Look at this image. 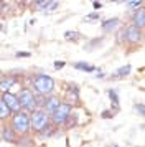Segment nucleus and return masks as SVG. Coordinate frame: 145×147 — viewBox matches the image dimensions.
Returning <instances> with one entry per match:
<instances>
[{
    "label": "nucleus",
    "instance_id": "31",
    "mask_svg": "<svg viewBox=\"0 0 145 147\" xmlns=\"http://www.w3.org/2000/svg\"><path fill=\"white\" fill-rule=\"evenodd\" d=\"M92 7H94V12H99V10L102 8V2H101V0H99V2H94Z\"/></svg>",
    "mask_w": 145,
    "mask_h": 147
},
{
    "label": "nucleus",
    "instance_id": "36",
    "mask_svg": "<svg viewBox=\"0 0 145 147\" xmlns=\"http://www.w3.org/2000/svg\"><path fill=\"white\" fill-rule=\"evenodd\" d=\"M91 2H92V3H94V2H99V0H91Z\"/></svg>",
    "mask_w": 145,
    "mask_h": 147
},
{
    "label": "nucleus",
    "instance_id": "2",
    "mask_svg": "<svg viewBox=\"0 0 145 147\" xmlns=\"http://www.w3.org/2000/svg\"><path fill=\"white\" fill-rule=\"evenodd\" d=\"M10 127H12L18 136H25V134H30V113L26 111H18V113H13L10 116Z\"/></svg>",
    "mask_w": 145,
    "mask_h": 147
},
{
    "label": "nucleus",
    "instance_id": "20",
    "mask_svg": "<svg viewBox=\"0 0 145 147\" xmlns=\"http://www.w3.org/2000/svg\"><path fill=\"white\" fill-rule=\"evenodd\" d=\"M10 116H12V111L8 109V106L5 104V101L2 99V96H0V122L8 121L10 119Z\"/></svg>",
    "mask_w": 145,
    "mask_h": 147
},
{
    "label": "nucleus",
    "instance_id": "12",
    "mask_svg": "<svg viewBox=\"0 0 145 147\" xmlns=\"http://www.w3.org/2000/svg\"><path fill=\"white\" fill-rule=\"evenodd\" d=\"M0 139L8 142V144H17V140H18V134L13 131L10 124H3L2 129H0Z\"/></svg>",
    "mask_w": 145,
    "mask_h": 147
},
{
    "label": "nucleus",
    "instance_id": "27",
    "mask_svg": "<svg viewBox=\"0 0 145 147\" xmlns=\"http://www.w3.org/2000/svg\"><path fill=\"white\" fill-rule=\"evenodd\" d=\"M15 56H17V58H30L32 53H30V51H17Z\"/></svg>",
    "mask_w": 145,
    "mask_h": 147
},
{
    "label": "nucleus",
    "instance_id": "19",
    "mask_svg": "<svg viewBox=\"0 0 145 147\" xmlns=\"http://www.w3.org/2000/svg\"><path fill=\"white\" fill-rule=\"evenodd\" d=\"M17 147H35V140L30 134H25V136H18V140H17Z\"/></svg>",
    "mask_w": 145,
    "mask_h": 147
},
{
    "label": "nucleus",
    "instance_id": "24",
    "mask_svg": "<svg viewBox=\"0 0 145 147\" xmlns=\"http://www.w3.org/2000/svg\"><path fill=\"white\" fill-rule=\"evenodd\" d=\"M102 40H104V36H101V38H94V40H91L87 45H84V50H87V51H92V50L97 47V45H101V43H102Z\"/></svg>",
    "mask_w": 145,
    "mask_h": 147
},
{
    "label": "nucleus",
    "instance_id": "16",
    "mask_svg": "<svg viewBox=\"0 0 145 147\" xmlns=\"http://www.w3.org/2000/svg\"><path fill=\"white\" fill-rule=\"evenodd\" d=\"M56 134V127L53 126L51 122H48L45 127H41L38 132H36V136H38L40 139H48V137H53Z\"/></svg>",
    "mask_w": 145,
    "mask_h": 147
},
{
    "label": "nucleus",
    "instance_id": "15",
    "mask_svg": "<svg viewBox=\"0 0 145 147\" xmlns=\"http://www.w3.org/2000/svg\"><path fill=\"white\" fill-rule=\"evenodd\" d=\"M132 73V65H124V66H120V68H117L114 73L109 76V80L111 81H115V80H124V78H127L129 74Z\"/></svg>",
    "mask_w": 145,
    "mask_h": 147
},
{
    "label": "nucleus",
    "instance_id": "4",
    "mask_svg": "<svg viewBox=\"0 0 145 147\" xmlns=\"http://www.w3.org/2000/svg\"><path fill=\"white\" fill-rule=\"evenodd\" d=\"M72 111V106L71 104H68V102H61L51 114H50V122H51L53 126L59 129V127L64 124V121L68 119V116L71 114Z\"/></svg>",
    "mask_w": 145,
    "mask_h": 147
},
{
    "label": "nucleus",
    "instance_id": "3",
    "mask_svg": "<svg viewBox=\"0 0 145 147\" xmlns=\"http://www.w3.org/2000/svg\"><path fill=\"white\" fill-rule=\"evenodd\" d=\"M142 40H144V30L134 27V25H127V27L120 28V32L117 35V41L122 45H125V43L138 45V43H142Z\"/></svg>",
    "mask_w": 145,
    "mask_h": 147
},
{
    "label": "nucleus",
    "instance_id": "11",
    "mask_svg": "<svg viewBox=\"0 0 145 147\" xmlns=\"http://www.w3.org/2000/svg\"><path fill=\"white\" fill-rule=\"evenodd\" d=\"M63 102V99L56 96V94H50V96H45V102H43V111L46 114H51L56 107Z\"/></svg>",
    "mask_w": 145,
    "mask_h": 147
},
{
    "label": "nucleus",
    "instance_id": "8",
    "mask_svg": "<svg viewBox=\"0 0 145 147\" xmlns=\"http://www.w3.org/2000/svg\"><path fill=\"white\" fill-rule=\"evenodd\" d=\"M0 96H2V99L5 101V104L8 106V109L12 111V114L21 111V106H20V101H18V98H17V93L7 91V93H2Z\"/></svg>",
    "mask_w": 145,
    "mask_h": 147
},
{
    "label": "nucleus",
    "instance_id": "28",
    "mask_svg": "<svg viewBox=\"0 0 145 147\" xmlns=\"http://www.w3.org/2000/svg\"><path fill=\"white\" fill-rule=\"evenodd\" d=\"M58 5H59V3L56 2V0H54V2H51V3H50V7L45 10V13H46V12H54V10L58 8Z\"/></svg>",
    "mask_w": 145,
    "mask_h": 147
},
{
    "label": "nucleus",
    "instance_id": "29",
    "mask_svg": "<svg viewBox=\"0 0 145 147\" xmlns=\"http://www.w3.org/2000/svg\"><path fill=\"white\" fill-rule=\"evenodd\" d=\"M54 69H63V68L66 66V61H54Z\"/></svg>",
    "mask_w": 145,
    "mask_h": 147
},
{
    "label": "nucleus",
    "instance_id": "7",
    "mask_svg": "<svg viewBox=\"0 0 145 147\" xmlns=\"http://www.w3.org/2000/svg\"><path fill=\"white\" fill-rule=\"evenodd\" d=\"M63 102H68V104H81V94H79V88L76 84H69L64 91V98H63Z\"/></svg>",
    "mask_w": 145,
    "mask_h": 147
},
{
    "label": "nucleus",
    "instance_id": "1",
    "mask_svg": "<svg viewBox=\"0 0 145 147\" xmlns=\"http://www.w3.org/2000/svg\"><path fill=\"white\" fill-rule=\"evenodd\" d=\"M33 88V93L40 94V96H50V94L54 93V88H56V83L53 80L50 74L45 73H40L35 74L32 78V86Z\"/></svg>",
    "mask_w": 145,
    "mask_h": 147
},
{
    "label": "nucleus",
    "instance_id": "9",
    "mask_svg": "<svg viewBox=\"0 0 145 147\" xmlns=\"http://www.w3.org/2000/svg\"><path fill=\"white\" fill-rule=\"evenodd\" d=\"M130 22L134 27L140 28V30H144L145 27V10H144V5L142 7H137L130 10Z\"/></svg>",
    "mask_w": 145,
    "mask_h": 147
},
{
    "label": "nucleus",
    "instance_id": "25",
    "mask_svg": "<svg viewBox=\"0 0 145 147\" xmlns=\"http://www.w3.org/2000/svg\"><path fill=\"white\" fill-rule=\"evenodd\" d=\"M134 109H135V113H137L140 117L145 116V104L144 102H135V104H134Z\"/></svg>",
    "mask_w": 145,
    "mask_h": 147
},
{
    "label": "nucleus",
    "instance_id": "30",
    "mask_svg": "<svg viewBox=\"0 0 145 147\" xmlns=\"http://www.w3.org/2000/svg\"><path fill=\"white\" fill-rule=\"evenodd\" d=\"M94 78H97V80H104L105 78V73L102 69H96V74H94Z\"/></svg>",
    "mask_w": 145,
    "mask_h": 147
},
{
    "label": "nucleus",
    "instance_id": "33",
    "mask_svg": "<svg viewBox=\"0 0 145 147\" xmlns=\"http://www.w3.org/2000/svg\"><path fill=\"white\" fill-rule=\"evenodd\" d=\"M2 30H3V25H2V23H0V32H2Z\"/></svg>",
    "mask_w": 145,
    "mask_h": 147
},
{
    "label": "nucleus",
    "instance_id": "17",
    "mask_svg": "<svg viewBox=\"0 0 145 147\" xmlns=\"http://www.w3.org/2000/svg\"><path fill=\"white\" fill-rule=\"evenodd\" d=\"M78 122H79V114L78 113H74V111H71V114L68 116V119L64 121V124H63V129L64 131H69V129H74V127L78 126Z\"/></svg>",
    "mask_w": 145,
    "mask_h": 147
},
{
    "label": "nucleus",
    "instance_id": "26",
    "mask_svg": "<svg viewBox=\"0 0 145 147\" xmlns=\"http://www.w3.org/2000/svg\"><path fill=\"white\" fill-rule=\"evenodd\" d=\"M114 116H115V113H112L111 109H104V111L101 113V117H102V119H114Z\"/></svg>",
    "mask_w": 145,
    "mask_h": 147
},
{
    "label": "nucleus",
    "instance_id": "21",
    "mask_svg": "<svg viewBox=\"0 0 145 147\" xmlns=\"http://www.w3.org/2000/svg\"><path fill=\"white\" fill-rule=\"evenodd\" d=\"M51 2H54V0H33V7H35V10H40V12H45L46 8L50 7V3Z\"/></svg>",
    "mask_w": 145,
    "mask_h": 147
},
{
    "label": "nucleus",
    "instance_id": "22",
    "mask_svg": "<svg viewBox=\"0 0 145 147\" xmlns=\"http://www.w3.org/2000/svg\"><path fill=\"white\" fill-rule=\"evenodd\" d=\"M83 22H84V23H96V22H101V13H99V12H91V13L84 15Z\"/></svg>",
    "mask_w": 145,
    "mask_h": 147
},
{
    "label": "nucleus",
    "instance_id": "32",
    "mask_svg": "<svg viewBox=\"0 0 145 147\" xmlns=\"http://www.w3.org/2000/svg\"><path fill=\"white\" fill-rule=\"evenodd\" d=\"M18 2H21V3H28V2H33V0H18Z\"/></svg>",
    "mask_w": 145,
    "mask_h": 147
},
{
    "label": "nucleus",
    "instance_id": "14",
    "mask_svg": "<svg viewBox=\"0 0 145 147\" xmlns=\"http://www.w3.org/2000/svg\"><path fill=\"white\" fill-rule=\"evenodd\" d=\"M107 96L111 101V111L112 113H119L120 111V99H119V93L115 88H109L107 89Z\"/></svg>",
    "mask_w": 145,
    "mask_h": 147
},
{
    "label": "nucleus",
    "instance_id": "6",
    "mask_svg": "<svg viewBox=\"0 0 145 147\" xmlns=\"http://www.w3.org/2000/svg\"><path fill=\"white\" fill-rule=\"evenodd\" d=\"M48 122H50V114H46L43 109H35L30 113V131L36 134Z\"/></svg>",
    "mask_w": 145,
    "mask_h": 147
},
{
    "label": "nucleus",
    "instance_id": "13",
    "mask_svg": "<svg viewBox=\"0 0 145 147\" xmlns=\"http://www.w3.org/2000/svg\"><path fill=\"white\" fill-rule=\"evenodd\" d=\"M119 25H120V18L119 17H112V18L101 22V30H102V33L109 35V33H114L119 28Z\"/></svg>",
    "mask_w": 145,
    "mask_h": 147
},
{
    "label": "nucleus",
    "instance_id": "5",
    "mask_svg": "<svg viewBox=\"0 0 145 147\" xmlns=\"http://www.w3.org/2000/svg\"><path fill=\"white\" fill-rule=\"evenodd\" d=\"M17 98H18L20 106H21L23 111L32 113V111L36 109V107H35V93H33V89L30 86H23L21 88L18 93H17Z\"/></svg>",
    "mask_w": 145,
    "mask_h": 147
},
{
    "label": "nucleus",
    "instance_id": "18",
    "mask_svg": "<svg viewBox=\"0 0 145 147\" xmlns=\"http://www.w3.org/2000/svg\"><path fill=\"white\" fill-rule=\"evenodd\" d=\"M72 68L78 69V71H83V73H94L97 69L94 65H89L86 61H76V63H72Z\"/></svg>",
    "mask_w": 145,
    "mask_h": 147
},
{
    "label": "nucleus",
    "instance_id": "37",
    "mask_svg": "<svg viewBox=\"0 0 145 147\" xmlns=\"http://www.w3.org/2000/svg\"><path fill=\"white\" fill-rule=\"evenodd\" d=\"M0 140H2V139H0Z\"/></svg>",
    "mask_w": 145,
    "mask_h": 147
},
{
    "label": "nucleus",
    "instance_id": "23",
    "mask_svg": "<svg viewBox=\"0 0 145 147\" xmlns=\"http://www.w3.org/2000/svg\"><path fill=\"white\" fill-rule=\"evenodd\" d=\"M79 38H81V33H79V32H74V30H68V32L64 33V40L66 41H74V43H76Z\"/></svg>",
    "mask_w": 145,
    "mask_h": 147
},
{
    "label": "nucleus",
    "instance_id": "35",
    "mask_svg": "<svg viewBox=\"0 0 145 147\" xmlns=\"http://www.w3.org/2000/svg\"><path fill=\"white\" fill-rule=\"evenodd\" d=\"M112 147H119V146H117V144H112Z\"/></svg>",
    "mask_w": 145,
    "mask_h": 147
},
{
    "label": "nucleus",
    "instance_id": "34",
    "mask_svg": "<svg viewBox=\"0 0 145 147\" xmlns=\"http://www.w3.org/2000/svg\"><path fill=\"white\" fill-rule=\"evenodd\" d=\"M111 2H122V0H111Z\"/></svg>",
    "mask_w": 145,
    "mask_h": 147
},
{
    "label": "nucleus",
    "instance_id": "10",
    "mask_svg": "<svg viewBox=\"0 0 145 147\" xmlns=\"http://www.w3.org/2000/svg\"><path fill=\"white\" fill-rule=\"evenodd\" d=\"M20 83V78L15 76V74H3L0 78V94L10 91L12 88H15Z\"/></svg>",
    "mask_w": 145,
    "mask_h": 147
}]
</instances>
